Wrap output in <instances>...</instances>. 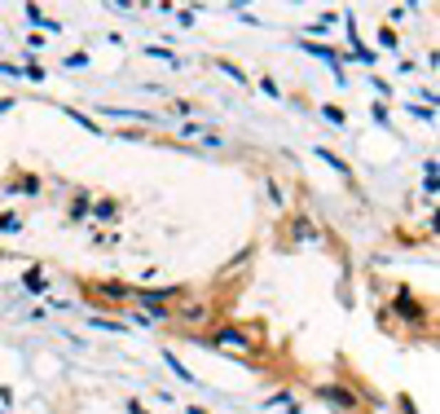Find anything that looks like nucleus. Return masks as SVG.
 <instances>
[{"mask_svg":"<svg viewBox=\"0 0 440 414\" xmlns=\"http://www.w3.org/2000/svg\"><path fill=\"white\" fill-rule=\"evenodd\" d=\"M317 397H322V401H330L334 410H357V397L348 393V388H334V383H322V388H317Z\"/></svg>","mask_w":440,"mask_h":414,"instance_id":"1","label":"nucleus"},{"mask_svg":"<svg viewBox=\"0 0 440 414\" xmlns=\"http://www.w3.org/2000/svg\"><path fill=\"white\" fill-rule=\"evenodd\" d=\"M216 340H220V344H234V348H251V340H247L242 330H234V326H220Z\"/></svg>","mask_w":440,"mask_h":414,"instance_id":"2","label":"nucleus"},{"mask_svg":"<svg viewBox=\"0 0 440 414\" xmlns=\"http://www.w3.org/2000/svg\"><path fill=\"white\" fill-rule=\"evenodd\" d=\"M163 361H168V366H172V375H176V379H185V383H194V375H190V370H185V361H180V357H176V353H172V348H168V353H163Z\"/></svg>","mask_w":440,"mask_h":414,"instance_id":"3","label":"nucleus"},{"mask_svg":"<svg viewBox=\"0 0 440 414\" xmlns=\"http://www.w3.org/2000/svg\"><path fill=\"white\" fill-rule=\"evenodd\" d=\"M84 212H88V194H75V203H71V216H75V221H80Z\"/></svg>","mask_w":440,"mask_h":414,"instance_id":"4","label":"nucleus"},{"mask_svg":"<svg viewBox=\"0 0 440 414\" xmlns=\"http://www.w3.org/2000/svg\"><path fill=\"white\" fill-rule=\"evenodd\" d=\"M145 54H150V58H159V62H176V58H172V49H163V44H154V49H145Z\"/></svg>","mask_w":440,"mask_h":414,"instance_id":"5","label":"nucleus"},{"mask_svg":"<svg viewBox=\"0 0 440 414\" xmlns=\"http://www.w3.org/2000/svg\"><path fill=\"white\" fill-rule=\"evenodd\" d=\"M220 71H225V75H234V80H238V84H247V75H242V71H238L234 62H220Z\"/></svg>","mask_w":440,"mask_h":414,"instance_id":"6","label":"nucleus"},{"mask_svg":"<svg viewBox=\"0 0 440 414\" xmlns=\"http://www.w3.org/2000/svg\"><path fill=\"white\" fill-rule=\"evenodd\" d=\"M97 216H101V221L115 216V203H111V198H101V203H97Z\"/></svg>","mask_w":440,"mask_h":414,"instance_id":"7","label":"nucleus"}]
</instances>
